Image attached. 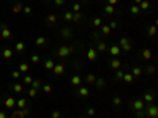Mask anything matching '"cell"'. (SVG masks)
<instances>
[{"instance_id":"cell-1","label":"cell","mask_w":158,"mask_h":118,"mask_svg":"<svg viewBox=\"0 0 158 118\" xmlns=\"http://www.w3.org/2000/svg\"><path fill=\"white\" fill-rule=\"evenodd\" d=\"M119 47L123 49L125 52H130V50H131V43H130V39H128L127 36L120 38V46H119Z\"/></svg>"},{"instance_id":"cell-2","label":"cell","mask_w":158,"mask_h":118,"mask_svg":"<svg viewBox=\"0 0 158 118\" xmlns=\"http://www.w3.org/2000/svg\"><path fill=\"white\" fill-rule=\"evenodd\" d=\"M28 112H30V110H28L27 107H24V109H19V110H14V114H13V115H11L9 118H24L25 115H28Z\"/></svg>"},{"instance_id":"cell-3","label":"cell","mask_w":158,"mask_h":118,"mask_svg":"<svg viewBox=\"0 0 158 118\" xmlns=\"http://www.w3.org/2000/svg\"><path fill=\"white\" fill-rule=\"evenodd\" d=\"M87 60H89V61H95V60H98V52H97L95 47H90V49L87 50Z\"/></svg>"},{"instance_id":"cell-4","label":"cell","mask_w":158,"mask_h":118,"mask_svg":"<svg viewBox=\"0 0 158 118\" xmlns=\"http://www.w3.org/2000/svg\"><path fill=\"white\" fill-rule=\"evenodd\" d=\"M133 109H135L136 112H142V110L146 109L144 101H142V99H135V101H133Z\"/></svg>"},{"instance_id":"cell-5","label":"cell","mask_w":158,"mask_h":118,"mask_svg":"<svg viewBox=\"0 0 158 118\" xmlns=\"http://www.w3.org/2000/svg\"><path fill=\"white\" fill-rule=\"evenodd\" d=\"M147 117L150 118H157L158 117V107L155 104H150L149 107H147Z\"/></svg>"},{"instance_id":"cell-6","label":"cell","mask_w":158,"mask_h":118,"mask_svg":"<svg viewBox=\"0 0 158 118\" xmlns=\"http://www.w3.org/2000/svg\"><path fill=\"white\" fill-rule=\"evenodd\" d=\"M57 55H59L60 58H66V57L70 55L68 46H60V47H59V50H57Z\"/></svg>"},{"instance_id":"cell-7","label":"cell","mask_w":158,"mask_h":118,"mask_svg":"<svg viewBox=\"0 0 158 118\" xmlns=\"http://www.w3.org/2000/svg\"><path fill=\"white\" fill-rule=\"evenodd\" d=\"M109 66H111V69H120V66H122V60H119V58H114V60H111L109 61Z\"/></svg>"},{"instance_id":"cell-8","label":"cell","mask_w":158,"mask_h":118,"mask_svg":"<svg viewBox=\"0 0 158 118\" xmlns=\"http://www.w3.org/2000/svg\"><path fill=\"white\" fill-rule=\"evenodd\" d=\"M52 71H54V74H55V76H62V74L65 73V66H63V65H57V63H55V65H54V68H52Z\"/></svg>"},{"instance_id":"cell-9","label":"cell","mask_w":158,"mask_h":118,"mask_svg":"<svg viewBox=\"0 0 158 118\" xmlns=\"http://www.w3.org/2000/svg\"><path fill=\"white\" fill-rule=\"evenodd\" d=\"M0 36H2L3 39H9V38L13 36V35H11V30H9V27H8V28H2V30H0Z\"/></svg>"},{"instance_id":"cell-10","label":"cell","mask_w":158,"mask_h":118,"mask_svg":"<svg viewBox=\"0 0 158 118\" xmlns=\"http://www.w3.org/2000/svg\"><path fill=\"white\" fill-rule=\"evenodd\" d=\"M46 22H47V25H54V24L57 22V14H54V13L47 14V17H46Z\"/></svg>"},{"instance_id":"cell-11","label":"cell","mask_w":158,"mask_h":118,"mask_svg":"<svg viewBox=\"0 0 158 118\" xmlns=\"http://www.w3.org/2000/svg\"><path fill=\"white\" fill-rule=\"evenodd\" d=\"M109 52H111L112 57H119L120 52H122V49H120L119 46H111V47H109Z\"/></svg>"},{"instance_id":"cell-12","label":"cell","mask_w":158,"mask_h":118,"mask_svg":"<svg viewBox=\"0 0 158 118\" xmlns=\"http://www.w3.org/2000/svg\"><path fill=\"white\" fill-rule=\"evenodd\" d=\"M81 84H82V79H81V76H73L71 77V85L73 87H81Z\"/></svg>"},{"instance_id":"cell-13","label":"cell","mask_w":158,"mask_h":118,"mask_svg":"<svg viewBox=\"0 0 158 118\" xmlns=\"http://www.w3.org/2000/svg\"><path fill=\"white\" fill-rule=\"evenodd\" d=\"M14 106H16V99H14V98L9 96V98L5 99V107H6V109H13Z\"/></svg>"},{"instance_id":"cell-14","label":"cell","mask_w":158,"mask_h":118,"mask_svg":"<svg viewBox=\"0 0 158 118\" xmlns=\"http://www.w3.org/2000/svg\"><path fill=\"white\" fill-rule=\"evenodd\" d=\"M122 80H123V82H127V84H133L135 77H133V74H131V73H123V77H122Z\"/></svg>"},{"instance_id":"cell-15","label":"cell","mask_w":158,"mask_h":118,"mask_svg":"<svg viewBox=\"0 0 158 118\" xmlns=\"http://www.w3.org/2000/svg\"><path fill=\"white\" fill-rule=\"evenodd\" d=\"M97 52H104L106 49H108V44L104 43V41H98V44H97Z\"/></svg>"},{"instance_id":"cell-16","label":"cell","mask_w":158,"mask_h":118,"mask_svg":"<svg viewBox=\"0 0 158 118\" xmlns=\"http://www.w3.org/2000/svg\"><path fill=\"white\" fill-rule=\"evenodd\" d=\"M89 88L87 87H79V90H78V95L79 96H82V98H85V96H89Z\"/></svg>"},{"instance_id":"cell-17","label":"cell","mask_w":158,"mask_h":118,"mask_svg":"<svg viewBox=\"0 0 158 118\" xmlns=\"http://www.w3.org/2000/svg\"><path fill=\"white\" fill-rule=\"evenodd\" d=\"M147 33H149V36H150V38H154V36L157 35V24L150 25V27L147 28Z\"/></svg>"},{"instance_id":"cell-18","label":"cell","mask_w":158,"mask_h":118,"mask_svg":"<svg viewBox=\"0 0 158 118\" xmlns=\"http://www.w3.org/2000/svg\"><path fill=\"white\" fill-rule=\"evenodd\" d=\"M142 58L149 61V60L152 58V50H150V49H144V50H142Z\"/></svg>"},{"instance_id":"cell-19","label":"cell","mask_w":158,"mask_h":118,"mask_svg":"<svg viewBox=\"0 0 158 118\" xmlns=\"http://www.w3.org/2000/svg\"><path fill=\"white\" fill-rule=\"evenodd\" d=\"M46 44V36H38L35 39V46H44Z\"/></svg>"},{"instance_id":"cell-20","label":"cell","mask_w":158,"mask_h":118,"mask_svg":"<svg viewBox=\"0 0 158 118\" xmlns=\"http://www.w3.org/2000/svg\"><path fill=\"white\" fill-rule=\"evenodd\" d=\"M16 106H17L19 109H24V107H27V99H25V98H21L19 101H16Z\"/></svg>"},{"instance_id":"cell-21","label":"cell","mask_w":158,"mask_h":118,"mask_svg":"<svg viewBox=\"0 0 158 118\" xmlns=\"http://www.w3.org/2000/svg\"><path fill=\"white\" fill-rule=\"evenodd\" d=\"M54 65H55V63H54V60H46V61H44V68H46L47 71H52Z\"/></svg>"},{"instance_id":"cell-22","label":"cell","mask_w":158,"mask_h":118,"mask_svg":"<svg viewBox=\"0 0 158 118\" xmlns=\"http://www.w3.org/2000/svg\"><path fill=\"white\" fill-rule=\"evenodd\" d=\"M95 80H97V76H95V74H87V76H85V82H87V84H95Z\"/></svg>"},{"instance_id":"cell-23","label":"cell","mask_w":158,"mask_h":118,"mask_svg":"<svg viewBox=\"0 0 158 118\" xmlns=\"http://www.w3.org/2000/svg\"><path fill=\"white\" fill-rule=\"evenodd\" d=\"M22 90H24V85H22V84H14V85H13V91H14V93H22Z\"/></svg>"},{"instance_id":"cell-24","label":"cell","mask_w":158,"mask_h":118,"mask_svg":"<svg viewBox=\"0 0 158 118\" xmlns=\"http://www.w3.org/2000/svg\"><path fill=\"white\" fill-rule=\"evenodd\" d=\"M154 99H155V96H154L152 93H146V95H144V101H146V102L152 104V102H154Z\"/></svg>"},{"instance_id":"cell-25","label":"cell","mask_w":158,"mask_h":118,"mask_svg":"<svg viewBox=\"0 0 158 118\" xmlns=\"http://www.w3.org/2000/svg\"><path fill=\"white\" fill-rule=\"evenodd\" d=\"M131 74H133V77H139V76L142 74V69H141L139 66H136V68H133V71H131Z\"/></svg>"},{"instance_id":"cell-26","label":"cell","mask_w":158,"mask_h":118,"mask_svg":"<svg viewBox=\"0 0 158 118\" xmlns=\"http://www.w3.org/2000/svg\"><path fill=\"white\" fill-rule=\"evenodd\" d=\"M149 6H150V2H149V0H142V2L139 3V9H149Z\"/></svg>"},{"instance_id":"cell-27","label":"cell","mask_w":158,"mask_h":118,"mask_svg":"<svg viewBox=\"0 0 158 118\" xmlns=\"http://www.w3.org/2000/svg\"><path fill=\"white\" fill-rule=\"evenodd\" d=\"M114 11H116V8H114L112 5H106V6H104V13H106V14H114Z\"/></svg>"},{"instance_id":"cell-28","label":"cell","mask_w":158,"mask_h":118,"mask_svg":"<svg viewBox=\"0 0 158 118\" xmlns=\"http://www.w3.org/2000/svg\"><path fill=\"white\" fill-rule=\"evenodd\" d=\"M62 35H63V38H70V36L73 35V30H71V28H63V30H62Z\"/></svg>"},{"instance_id":"cell-29","label":"cell","mask_w":158,"mask_h":118,"mask_svg":"<svg viewBox=\"0 0 158 118\" xmlns=\"http://www.w3.org/2000/svg\"><path fill=\"white\" fill-rule=\"evenodd\" d=\"M2 55H3V58H6V60H8V58H11V57H13V50H11V49H5Z\"/></svg>"},{"instance_id":"cell-30","label":"cell","mask_w":158,"mask_h":118,"mask_svg":"<svg viewBox=\"0 0 158 118\" xmlns=\"http://www.w3.org/2000/svg\"><path fill=\"white\" fill-rule=\"evenodd\" d=\"M14 47H16V52H24V49H25V44L21 41V43H17Z\"/></svg>"},{"instance_id":"cell-31","label":"cell","mask_w":158,"mask_h":118,"mask_svg":"<svg viewBox=\"0 0 158 118\" xmlns=\"http://www.w3.org/2000/svg\"><path fill=\"white\" fill-rule=\"evenodd\" d=\"M130 11H131V14H139V13H141V9H139V5H133V6L130 8Z\"/></svg>"},{"instance_id":"cell-32","label":"cell","mask_w":158,"mask_h":118,"mask_svg":"<svg viewBox=\"0 0 158 118\" xmlns=\"http://www.w3.org/2000/svg\"><path fill=\"white\" fill-rule=\"evenodd\" d=\"M101 25H103L101 17H95V19H93V27H97V28H98V27H101Z\"/></svg>"},{"instance_id":"cell-33","label":"cell","mask_w":158,"mask_h":118,"mask_svg":"<svg viewBox=\"0 0 158 118\" xmlns=\"http://www.w3.org/2000/svg\"><path fill=\"white\" fill-rule=\"evenodd\" d=\"M100 28H101V33H103V35H109V33H111V28H109V25H101Z\"/></svg>"},{"instance_id":"cell-34","label":"cell","mask_w":158,"mask_h":118,"mask_svg":"<svg viewBox=\"0 0 158 118\" xmlns=\"http://www.w3.org/2000/svg\"><path fill=\"white\" fill-rule=\"evenodd\" d=\"M21 11H22V5H21V3H16V5L13 6V13L17 14V13H21Z\"/></svg>"},{"instance_id":"cell-35","label":"cell","mask_w":158,"mask_h":118,"mask_svg":"<svg viewBox=\"0 0 158 118\" xmlns=\"http://www.w3.org/2000/svg\"><path fill=\"white\" fill-rule=\"evenodd\" d=\"M63 17H65V20H68V22H71V20H73V11H66Z\"/></svg>"},{"instance_id":"cell-36","label":"cell","mask_w":158,"mask_h":118,"mask_svg":"<svg viewBox=\"0 0 158 118\" xmlns=\"http://www.w3.org/2000/svg\"><path fill=\"white\" fill-rule=\"evenodd\" d=\"M28 71V65L27 63H21V66H19V73H27Z\"/></svg>"},{"instance_id":"cell-37","label":"cell","mask_w":158,"mask_h":118,"mask_svg":"<svg viewBox=\"0 0 158 118\" xmlns=\"http://www.w3.org/2000/svg\"><path fill=\"white\" fill-rule=\"evenodd\" d=\"M155 69H157V68H155L154 65H150V66H147V68H146V73H147L149 76H152V74L155 73Z\"/></svg>"},{"instance_id":"cell-38","label":"cell","mask_w":158,"mask_h":118,"mask_svg":"<svg viewBox=\"0 0 158 118\" xmlns=\"http://www.w3.org/2000/svg\"><path fill=\"white\" fill-rule=\"evenodd\" d=\"M95 85H97L98 88H103V87H104V80H103L101 77H98V79L95 80Z\"/></svg>"},{"instance_id":"cell-39","label":"cell","mask_w":158,"mask_h":118,"mask_svg":"<svg viewBox=\"0 0 158 118\" xmlns=\"http://www.w3.org/2000/svg\"><path fill=\"white\" fill-rule=\"evenodd\" d=\"M36 95H38V90L32 87V88L28 90V96H30V98H36Z\"/></svg>"},{"instance_id":"cell-40","label":"cell","mask_w":158,"mask_h":118,"mask_svg":"<svg viewBox=\"0 0 158 118\" xmlns=\"http://www.w3.org/2000/svg\"><path fill=\"white\" fill-rule=\"evenodd\" d=\"M112 104H114V106H120V104H122V98L114 96V98H112Z\"/></svg>"},{"instance_id":"cell-41","label":"cell","mask_w":158,"mask_h":118,"mask_svg":"<svg viewBox=\"0 0 158 118\" xmlns=\"http://www.w3.org/2000/svg\"><path fill=\"white\" fill-rule=\"evenodd\" d=\"M32 87H33V88H36V90H38V88H40V87H43V85H41V82H40V80H38V79H35V80H33V82H32Z\"/></svg>"},{"instance_id":"cell-42","label":"cell","mask_w":158,"mask_h":118,"mask_svg":"<svg viewBox=\"0 0 158 118\" xmlns=\"http://www.w3.org/2000/svg\"><path fill=\"white\" fill-rule=\"evenodd\" d=\"M81 20V13H73V22H79Z\"/></svg>"},{"instance_id":"cell-43","label":"cell","mask_w":158,"mask_h":118,"mask_svg":"<svg viewBox=\"0 0 158 118\" xmlns=\"http://www.w3.org/2000/svg\"><path fill=\"white\" fill-rule=\"evenodd\" d=\"M122 77H123V71L117 69V71H116V79H117V80H122Z\"/></svg>"},{"instance_id":"cell-44","label":"cell","mask_w":158,"mask_h":118,"mask_svg":"<svg viewBox=\"0 0 158 118\" xmlns=\"http://www.w3.org/2000/svg\"><path fill=\"white\" fill-rule=\"evenodd\" d=\"M32 82H33V79H32L30 76H25V79H24V84H25V85H32Z\"/></svg>"},{"instance_id":"cell-45","label":"cell","mask_w":158,"mask_h":118,"mask_svg":"<svg viewBox=\"0 0 158 118\" xmlns=\"http://www.w3.org/2000/svg\"><path fill=\"white\" fill-rule=\"evenodd\" d=\"M43 91L44 93H52V87L51 85H43Z\"/></svg>"},{"instance_id":"cell-46","label":"cell","mask_w":158,"mask_h":118,"mask_svg":"<svg viewBox=\"0 0 158 118\" xmlns=\"http://www.w3.org/2000/svg\"><path fill=\"white\" fill-rule=\"evenodd\" d=\"M81 11V5L79 3H74L73 5V13H79Z\"/></svg>"},{"instance_id":"cell-47","label":"cell","mask_w":158,"mask_h":118,"mask_svg":"<svg viewBox=\"0 0 158 118\" xmlns=\"http://www.w3.org/2000/svg\"><path fill=\"white\" fill-rule=\"evenodd\" d=\"M51 117H52V118H60V117H62V114H60V110H54Z\"/></svg>"},{"instance_id":"cell-48","label":"cell","mask_w":158,"mask_h":118,"mask_svg":"<svg viewBox=\"0 0 158 118\" xmlns=\"http://www.w3.org/2000/svg\"><path fill=\"white\" fill-rule=\"evenodd\" d=\"M30 60H32V63H35V65H36V63H40V57H38V55H32V58H30Z\"/></svg>"},{"instance_id":"cell-49","label":"cell","mask_w":158,"mask_h":118,"mask_svg":"<svg viewBox=\"0 0 158 118\" xmlns=\"http://www.w3.org/2000/svg\"><path fill=\"white\" fill-rule=\"evenodd\" d=\"M93 115H95V109H93V107L87 109V117H93Z\"/></svg>"},{"instance_id":"cell-50","label":"cell","mask_w":158,"mask_h":118,"mask_svg":"<svg viewBox=\"0 0 158 118\" xmlns=\"http://www.w3.org/2000/svg\"><path fill=\"white\" fill-rule=\"evenodd\" d=\"M22 11H24L25 14H30V13H32V8H30V6H22Z\"/></svg>"},{"instance_id":"cell-51","label":"cell","mask_w":158,"mask_h":118,"mask_svg":"<svg viewBox=\"0 0 158 118\" xmlns=\"http://www.w3.org/2000/svg\"><path fill=\"white\" fill-rule=\"evenodd\" d=\"M19 76H21L19 71H13V73H11V77H13V79H19Z\"/></svg>"},{"instance_id":"cell-52","label":"cell","mask_w":158,"mask_h":118,"mask_svg":"<svg viewBox=\"0 0 158 118\" xmlns=\"http://www.w3.org/2000/svg\"><path fill=\"white\" fill-rule=\"evenodd\" d=\"M54 3H55V6H63L65 0H54Z\"/></svg>"},{"instance_id":"cell-53","label":"cell","mask_w":158,"mask_h":118,"mask_svg":"<svg viewBox=\"0 0 158 118\" xmlns=\"http://www.w3.org/2000/svg\"><path fill=\"white\" fill-rule=\"evenodd\" d=\"M109 28H111V30L117 28V22H109Z\"/></svg>"},{"instance_id":"cell-54","label":"cell","mask_w":158,"mask_h":118,"mask_svg":"<svg viewBox=\"0 0 158 118\" xmlns=\"http://www.w3.org/2000/svg\"><path fill=\"white\" fill-rule=\"evenodd\" d=\"M2 28H8V24L6 22H0V30Z\"/></svg>"},{"instance_id":"cell-55","label":"cell","mask_w":158,"mask_h":118,"mask_svg":"<svg viewBox=\"0 0 158 118\" xmlns=\"http://www.w3.org/2000/svg\"><path fill=\"white\" fill-rule=\"evenodd\" d=\"M92 35H93V38H98V36H100V35H101V33H100V32H98V30H95V32H93V33H92Z\"/></svg>"},{"instance_id":"cell-56","label":"cell","mask_w":158,"mask_h":118,"mask_svg":"<svg viewBox=\"0 0 158 118\" xmlns=\"http://www.w3.org/2000/svg\"><path fill=\"white\" fill-rule=\"evenodd\" d=\"M116 3H117V0H108V5H112V6H114Z\"/></svg>"},{"instance_id":"cell-57","label":"cell","mask_w":158,"mask_h":118,"mask_svg":"<svg viewBox=\"0 0 158 118\" xmlns=\"http://www.w3.org/2000/svg\"><path fill=\"white\" fill-rule=\"evenodd\" d=\"M68 50H70V54H73V52H74V47H73V46H68Z\"/></svg>"},{"instance_id":"cell-58","label":"cell","mask_w":158,"mask_h":118,"mask_svg":"<svg viewBox=\"0 0 158 118\" xmlns=\"http://www.w3.org/2000/svg\"><path fill=\"white\" fill-rule=\"evenodd\" d=\"M0 118H8V117H6V114H5V112H0Z\"/></svg>"},{"instance_id":"cell-59","label":"cell","mask_w":158,"mask_h":118,"mask_svg":"<svg viewBox=\"0 0 158 118\" xmlns=\"http://www.w3.org/2000/svg\"><path fill=\"white\" fill-rule=\"evenodd\" d=\"M141 2H142V0H135V5H139Z\"/></svg>"},{"instance_id":"cell-60","label":"cell","mask_w":158,"mask_h":118,"mask_svg":"<svg viewBox=\"0 0 158 118\" xmlns=\"http://www.w3.org/2000/svg\"><path fill=\"white\" fill-rule=\"evenodd\" d=\"M81 118H89V117H81Z\"/></svg>"},{"instance_id":"cell-61","label":"cell","mask_w":158,"mask_h":118,"mask_svg":"<svg viewBox=\"0 0 158 118\" xmlns=\"http://www.w3.org/2000/svg\"><path fill=\"white\" fill-rule=\"evenodd\" d=\"M44 2H49V0H44Z\"/></svg>"}]
</instances>
